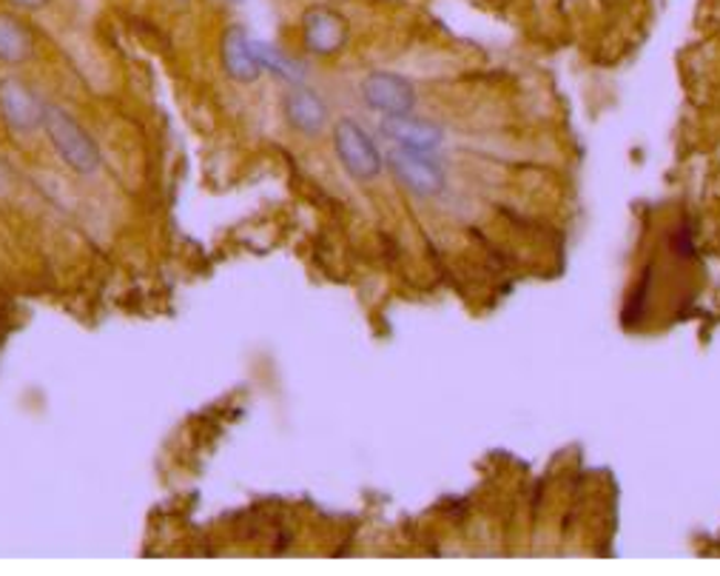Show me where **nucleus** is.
<instances>
[{
    "instance_id": "1",
    "label": "nucleus",
    "mask_w": 720,
    "mask_h": 576,
    "mask_svg": "<svg viewBox=\"0 0 720 576\" xmlns=\"http://www.w3.org/2000/svg\"><path fill=\"white\" fill-rule=\"evenodd\" d=\"M49 143L57 151V158L63 166H68L72 172L80 178H92L103 166V151L97 140L92 138V131L77 120L72 111H66L57 104H43V124Z\"/></svg>"
},
{
    "instance_id": "2",
    "label": "nucleus",
    "mask_w": 720,
    "mask_h": 576,
    "mask_svg": "<svg viewBox=\"0 0 720 576\" xmlns=\"http://www.w3.org/2000/svg\"><path fill=\"white\" fill-rule=\"evenodd\" d=\"M388 169L396 183L419 200H433L448 189V172L439 151H419L394 146L388 151Z\"/></svg>"
},
{
    "instance_id": "3",
    "label": "nucleus",
    "mask_w": 720,
    "mask_h": 576,
    "mask_svg": "<svg viewBox=\"0 0 720 576\" xmlns=\"http://www.w3.org/2000/svg\"><path fill=\"white\" fill-rule=\"evenodd\" d=\"M333 151L347 178H354L356 183H370L385 169L379 146L354 117H342L333 124Z\"/></svg>"
},
{
    "instance_id": "4",
    "label": "nucleus",
    "mask_w": 720,
    "mask_h": 576,
    "mask_svg": "<svg viewBox=\"0 0 720 576\" xmlns=\"http://www.w3.org/2000/svg\"><path fill=\"white\" fill-rule=\"evenodd\" d=\"M300 41L311 57H336L351 43V23L340 9L327 3H313L300 18Z\"/></svg>"
},
{
    "instance_id": "5",
    "label": "nucleus",
    "mask_w": 720,
    "mask_h": 576,
    "mask_svg": "<svg viewBox=\"0 0 720 576\" xmlns=\"http://www.w3.org/2000/svg\"><path fill=\"white\" fill-rule=\"evenodd\" d=\"M0 120L14 135H29V131L41 129L43 100L23 77H0Z\"/></svg>"
},
{
    "instance_id": "6",
    "label": "nucleus",
    "mask_w": 720,
    "mask_h": 576,
    "mask_svg": "<svg viewBox=\"0 0 720 576\" xmlns=\"http://www.w3.org/2000/svg\"><path fill=\"white\" fill-rule=\"evenodd\" d=\"M282 117L297 135L320 138L331 124V109H327L325 97L320 92L300 81L288 83V89L282 92Z\"/></svg>"
},
{
    "instance_id": "7",
    "label": "nucleus",
    "mask_w": 720,
    "mask_h": 576,
    "mask_svg": "<svg viewBox=\"0 0 720 576\" xmlns=\"http://www.w3.org/2000/svg\"><path fill=\"white\" fill-rule=\"evenodd\" d=\"M362 100L382 117L410 115L416 109V86L396 72H370L362 81Z\"/></svg>"
},
{
    "instance_id": "8",
    "label": "nucleus",
    "mask_w": 720,
    "mask_h": 576,
    "mask_svg": "<svg viewBox=\"0 0 720 576\" xmlns=\"http://www.w3.org/2000/svg\"><path fill=\"white\" fill-rule=\"evenodd\" d=\"M219 63L228 81L239 83V86H251L262 77V63L257 57L251 35L243 23H232L223 29L219 35Z\"/></svg>"
},
{
    "instance_id": "9",
    "label": "nucleus",
    "mask_w": 720,
    "mask_h": 576,
    "mask_svg": "<svg viewBox=\"0 0 720 576\" xmlns=\"http://www.w3.org/2000/svg\"><path fill=\"white\" fill-rule=\"evenodd\" d=\"M382 135L390 140L394 146H405V149H419V151H439L444 146V129L428 117L410 115H396V117H382L379 124Z\"/></svg>"
},
{
    "instance_id": "10",
    "label": "nucleus",
    "mask_w": 720,
    "mask_h": 576,
    "mask_svg": "<svg viewBox=\"0 0 720 576\" xmlns=\"http://www.w3.org/2000/svg\"><path fill=\"white\" fill-rule=\"evenodd\" d=\"M37 55V32L23 12L0 9V66H26Z\"/></svg>"
},
{
    "instance_id": "11",
    "label": "nucleus",
    "mask_w": 720,
    "mask_h": 576,
    "mask_svg": "<svg viewBox=\"0 0 720 576\" xmlns=\"http://www.w3.org/2000/svg\"><path fill=\"white\" fill-rule=\"evenodd\" d=\"M254 49H257L259 63H262V72H271V75H277L279 81L286 83L302 81V66L300 63H293L282 49L268 46V43H257V41H254Z\"/></svg>"
},
{
    "instance_id": "12",
    "label": "nucleus",
    "mask_w": 720,
    "mask_h": 576,
    "mask_svg": "<svg viewBox=\"0 0 720 576\" xmlns=\"http://www.w3.org/2000/svg\"><path fill=\"white\" fill-rule=\"evenodd\" d=\"M9 9H14V12H41V9L52 7L55 0H3Z\"/></svg>"
}]
</instances>
